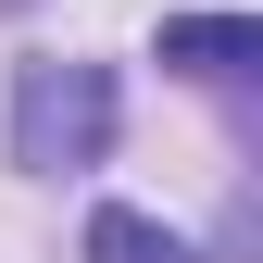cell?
Here are the masks:
<instances>
[{
	"instance_id": "cell-1",
	"label": "cell",
	"mask_w": 263,
	"mask_h": 263,
	"mask_svg": "<svg viewBox=\"0 0 263 263\" xmlns=\"http://www.w3.org/2000/svg\"><path fill=\"white\" fill-rule=\"evenodd\" d=\"M113 151V76L101 63H25L13 76V163L38 176H76V163Z\"/></svg>"
},
{
	"instance_id": "cell-2",
	"label": "cell",
	"mask_w": 263,
	"mask_h": 263,
	"mask_svg": "<svg viewBox=\"0 0 263 263\" xmlns=\"http://www.w3.org/2000/svg\"><path fill=\"white\" fill-rule=\"evenodd\" d=\"M163 63H176V76H251V63H263V25L251 13H176V25H163Z\"/></svg>"
},
{
	"instance_id": "cell-3",
	"label": "cell",
	"mask_w": 263,
	"mask_h": 263,
	"mask_svg": "<svg viewBox=\"0 0 263 263\" xmlns=\"http://www.w3.org/2000/svg\"><path fill=\"white\" fill-rule=\"evenodd\" d=\"M88 263H201V251H188L176 238V226H151V213H88Z\"/></svg>"
}]
</instances>
